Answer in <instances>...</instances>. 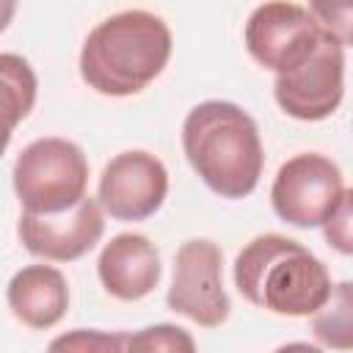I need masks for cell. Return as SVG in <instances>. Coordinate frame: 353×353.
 <instances>
[{"label":"cell","mask_w":353,"mask_h":353,"mask_svg":"<svg viewBox=\"0 0 353 353\" xmlns=\"http://www.w3.org/2000/svg\"><path fill=\"white\" fill-rule=\"evenodd\" d=\"M165 306L201 328H221L232 301L223 290V251L207 237L185 240L174 254V279Z\"/></svg>","instance_id":"52a82bcc"},{"label":"cell","mask_w":353,"mask_h":353,"mask_svg":"<svg viewBox=\"0 0 353 353\" xmlns=\"http://www.w3.org/2000/svg\"><path fill=\"white\" fill-rule=\"evenodd\" d=\"M347 193L339 165L317 152H303L281 163L270 185L273 212L298 229H317Z\"/></svg>","instance_id":"8992f818"},{"label":"cell","mask_w":353,"mask_h":353,"mask_svg":"<svg viewBox=\"0 0 353 353\" xmlns=\"http://www.w3.org/2000/svg\"><path fill=\"white\" fill-rule=\"evenodd\" d=\"M14 14H17V0H0V33L11 25Z\"/></svg>","instance_id":"d6986e66"},{"label":"cell","mask_w":353,"mask_h":353,"mask_svg":"<svg viewBox=\"0 0 353 353\" xmlns=\"http://www.w3.org/2000/svg\"><path fill=\"white\" fill-rule=\"evenodd\" d=\"M345 94V44L323 30L317 41L276 72L273 97L279 108L298 121L328 119Z\"/></svg>","instance_id":"5b68a950"},{"label":"cell","mask_w":353,"mask_h":353,"mask_svg":"<svg viewBox=\"0 0 353 353\" xmlns=\"http://www.w3.org/2000/svg\"><path fill=\"white\" fill-rule=\"evenodd\" d=\"M168 196V171L160 157L130 149L108 160L99 176L97 201L113 221H146Z\"/></svg>","instance_id":"ba28073f"},{"label":"cell","mask_w":353,"mask_h":353,"mask_svg":"<svg viewBox=\"0 0 353 353\" xmlns=\"http://www.w3.org/2000/svg\"><path fill=\"white\" fill-rule=\"evenodd\" d=\"M232 279L251 306L281 317H312L334 290L328 268L306 245L276 232L245 243Z\"/></svg>","instance_id":"3957f363"},{"label":"cell","mask_w":353,"mask_h":353,"mask_svg":"<svg viewBox=\"0 0 353 353\" xmlns=\"http://www.w3.org/2000/svg\"><path fill=\"white\" fill-rule=\"evenodd\" d=\"M323 232H325L328 245H334L342 256H347L353 251V243H350V190L342 196V201L336 204V210L325 218Z\"/></svg>","instance_id":"ac0fdd59"},{"label":"cell","mask_w":353,"mask_h":353,"mask_svg":"<svg viewBox=\"0 0 353 353\" xmlns=\"http://www.w3.org/2000/svg\"><path fill=\"white\" fill-rule=\"evenodd\" d=\"M312 331L325 347H350V334H353V295H350V281L334 284L331 298L312 314Z\"/></svg>","instance_id":"5bb4252c"},{"label":"cell","mask_w":353,"mask_h":353,"mask_svg":"<svg viewBox=\"0 0 353 353\" xmlns=\"http://www.w3.org/2000/svg\"><path fill=\"white\" fill-rule=\"evenodd\" d=\"M52 350H124V334H102L77 328L69 336H61L50 345Z\"/></svg>","instance_id":"e0dca14e"},{"label":"cell","mask_w":353,"mask_h":353,"mask_svg":"<svg viewBox=\"0 0 353 353\" xmlns=\"http://www.w3.org/2000/svg\"><path fill=\"white\" fill-rule=\"evenodd\" d=\"M309 14L314 22L336 36L345 47L353 41V0H309Z\"/></svg>","instance_id":"2e32d148"},{"label":"cell","mask_w":353,"mask_h":353,"mask_svg":"<svg viewBox=\"0 0 353 353\" xmlns=\"http://www.w3.org/2000/svg\"><path fill=\"white\" fill-rule=\"evenodd\" d=\"M182 149L196 176L221 199H245L256 190L265 149L256 121L234 102L207 99L190 108L182 124Z\"/></svg>","instance_id":"6da1fadb"},{"label":"cell","mask_w":353,"mask_h":353,"mask_svg":"<svg viewBox=\"0 0 353 353\" xmlns=\"http://www.w3.org/2000/svg\"><path fill=\"white\" fill-rule=\"evenodd\" d=\"M168 25L143 8L102 19L83 41L80 77L102 97H132L143 91L171 58Z\"/></svg>","instance_id":"7a4b0ae2"},{"label":"cell","mask_w":353,"mask_h":353,"mask_svg":"<svg viewBox=\"0 0 353 353\" xmlns=\"http://www.w3.org/2000/svg\"><path fill=\"white\" fill-rule=\"evenodd\" d=\"M11 182L25 212H63L85 196L88 160L74 141L39 138L19 152Z\"/></svg>","instance_id":"277c9868"},{"label":"cell","mask_w":353,"mask_h":353,"mask_svg":"<svg viewBox=\"0 0 353 353\" xmlns=\"http://www.w3.org/2000/svg\"><path fill=\"white\" fill-rule=\"evenodd\" d=\"M11 314L30 331H47L58 325L69 309L66 276L52 265H25L6 287Z\"/></svg>","instance_id":"7c38bea8"},{"label":"cell","mask_w":353,"mask_h":353,"mask_svg":"<svg viewBox=\"0 0 353 353\" xmlns=\"http://www.w3.org/2000/svg\"><path fill=\"white\" fill-rule=\"evenodd\" d=\"M39 94L33 66L17 52H0V157L6 154L14 130L30 116Z\"/></svg>","instance_id":"4fadbf2b"},{"label":"cell","mask_w":353,"mask_h":353,"mask_svg":"<svg viewBox=\"0 0 353 353\" xmlns=\"http://www.w3.org/2000/svg\"><path fill=\"white\" fill-rule=\"evenodd\" d=\"M97 276L108 295L116 301L132 303L146 298L163 276L160 251L146 234L138 232H121L105 243L99 259H97Z\"/></svg>","instance_id":"8fae6325"},{"label":"cell","mask_w":353,"mask_h":353,"mask_svg":"<svg viewBox=\"0 0 353 353\" xmlns=\"http://www.w3.org/2000/svg\"><path fill=\"white\" fill-rule=\"evenodd\" d=\"M124 350H196L193 336L171 323H157L141 328L138 334H124Z\"/></svg>","instance_id":"9a60e30c"},{"label":"cell","mask_w":353,"mask_h":353,"mask_svg":"<svg viewBox=\"0 0 353 353\" xmlns=\"http://www.w3.org/2000/svg\"><path fill=\"white\" fill-rule=\"evenodd\" d=\"M105 218L97 199L88 193L63 212H25L19 215L17 234L25 251L44 262H74L85 256L102 237Z\"/></svg>","instance_id":"9c48e42d"},{"label":"cell","mask_w":353,"mask_h":353,"mask_svg":"<svg viewBox=\"0 0 353 353\" xmlns=\"http://www.w3.org/2000/svg\"><path fill=\"white\" fill-rule=\"evenodd\" d=\"M323 33V28L314 22V17L287 0H270L251 11L243 39L248 55L270 69L273 74L290 66L295 58H301Z\"/></svg>","instance_id":"30bf717a"}]
</instances>
